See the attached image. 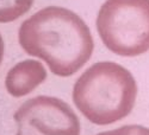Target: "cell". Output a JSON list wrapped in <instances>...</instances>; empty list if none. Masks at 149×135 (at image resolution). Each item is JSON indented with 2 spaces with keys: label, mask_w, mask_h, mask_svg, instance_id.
<instances>
[{
  "label": "cell",
  "mask_w": 149,
  "mask_h": 135,
  "mask_svg": "<svg viewBox=\"0 0 149 135\" xmlns=\"http://www.w3.org/2000/svg\"><path fill=\"white\" fill-rule=\"evenodd\" d=\"M97 135H149V128L140 125H128L112 130H106Z\"/></svg>",
  "instance_id": "obj_7"
},
{
  "label": "cell",
  "mask_w": 149,
  "mask_h": 135,
  "mask_svg": "<svg viewBox=\"0 0 149 135\" xmlns=\"http://www.w3.org/2000/svg\"><path fill=\"white\" fill-rule=\"evenodd\" d=\"M95 24L111 52L136 57L149 50V0H106Z\"/></svg>",
  "instance_id": "obj_3"
},
{
  "label": "cell",
  "mask_w": 149,
  "mask_h": 135,
  "mask_svg": "<svg viewBox=\"0 0 149 135\" xmlns=\"http://www.w3.org/2000/svg\"><path fill=\"white\" fill-rule=\"evenodd\" d=\"M4 50H5V45H4V40L3 37L0 34V64L3 62V57H4Z\"/></svg>",
  "instance_id": "obj_8"
},
{
  "label": "cell",
  "mask_w": 149,
  "mask_h": 135,
  "mask_svg": "<svg viewBox=\"0 0 149 135\" xmlns=\"http://www.w3.org/2000/svg\"><path fill=\"white\" fill-rule=\"evenodd\" d=\"M16 135H80V120L72 107L53 96H37L24 102L13 115Z\"/></svg>",
  "instance_id": "obj_4"
},
{
  "label": "cell",
  "mask_w": 149,
  "mask_h": 135,
  "mask_svg": "<svg viewBox=\"0 0 149 135\" xmlns=\"http://www.w3.org/2000/svg\"><path fill=\"white\" fill-rule=\"evenodd\" d=\"M33 0H0V23L15 21L31 8Z\"/></svg>",
  "instance_id": "obj_6"
},
{
  "label": "cell",
  "mask_w": 149,
  "mask_h": 135,
  "mask_svg": "<svg viewBox=\"0 0 149 135\" xmlns=\"http://www.w3.org/2000/svg\"><path fill=\"white\" fill-rule=\"evenodd\" d=\"M18 40L28 55L44 60L54 75L69 77L90 60L94 42L86 23L73 11L48 6L24 20Z\"/></svg>",
  "instance_id": "obj_1"
},
{
  "label": "cell",
  "mask_w": 149,
  "mask_h": 135,
  "mask_svg": "<svg viewBox=\"0 0 149 135\" xmlns=\"http://www.w3.org/2000/svg\"><path fill=\"white\" fill-rule=\"evenodd\" d=\"M47 78L44 65L35 59H25L11 68L5 78L7 93L13 97H23L32 93Z\"/></svg>",
  "instance_id": "obj_5"
},
{
  "label": "cell",
  "mask_w": 149,
  "mask_h": 135,
  "mask_svg": "<svg viewBox=\"0 0 149 135\" xmlns=\"http://www.w3.org/2000/svg\"><path fill=\"white\" fill-rule=\"evenodd\" d=\"M137 97L132 73L115 62H98L82 72L73 87V102L97 126H107L127 117Z\"/></svg>",
  "instance_id": "obj_2"
}]
</instances>
